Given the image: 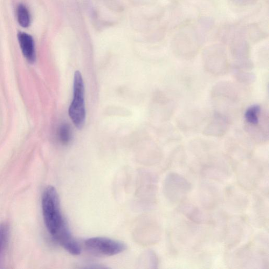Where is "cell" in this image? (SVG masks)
<instances>
[{
	"label": "cell",
	"mask_w": 269,
	"mask_h": 269,
	"mask_svg": "<svg viewBox=\"0 0 269 269\" xmlns=\"http://www.w3.org/2000/svg\"><path fill=\"white\" fill-rule=\"evenodd\" d=\"M42 208L44 224L53 239L64 248L72 245L75 238L62 215L58 193L53 186L43 191Z\"/></svg>",
	"instance_id": "obj_1"
},
{
	"label": "cell",
	"mask_w": 269,
	"mask_h": 269,
	"mask_svg": "<svg viewBox=\"0 0 269 269\" xmlns=\"http://www.w3.org/2000/svg\"><path fill=\"white\" fill-rule=\"evenodd\" d=\"M263 243L257 240L241 248L234 254V263L240 268H265L269 263L268 248Z\"/></svg>",
	"instance_id": "obj_2"
},
{
	"label": "cell",
	"mask_w": 269,
	"mask_h": 269,
	"mask_svg": "<svg viewBox=\"0 0 269 269\" xmlns=\"http://www.w3.org/2000/svg\"><path fill=\"white\" fill-rule=\"evenodd\" d=\"M191 190V184L187 179L177 172H170L165 179L164 195L171 204H181L185 201Z\"/></svg>",
	"instance_id": "obj_3"
},
{
	"label": "cell",
	"mask_w": 269,
	"mask_h": 269,
	"mask_svg": "<svg viewBox=\"0 0 269 269\" xmlns=\"http://www.w3.org/2000/svg\"><path fill=\"white\" fill-rule=\"evenodd\" d=\"M85 89L81 73L75 72L73 84V99L69 108L68 114L76 127H83L85 122Z\"/></svg>",
	"instance_id": "obj_4"
},
{
	"label": "cell",
	"mask_w": 269,
	"mask_h": 269,
	"mask_svg": "<svg viewBox=\"0 0 269 269\" xmlns=\"http://www.w3.org/2000/svg\"><path fill=\"white\" fill-rule=\"evenodd\" d=\"M84 245L88 251L99 256H113L126 249V245L121 241L102 237L87 239Z\"/></svg>",
	"instance_id": "obj_5"
},
{
	"label": "cell",
	"mask_w": 269,
	"mask_h": 269,
	"mask_svg": "<svg viewBox=\"0 0 269 269\" xmlns=\"http://www.w3.org/2000/svg\"><path fill=\"white\" fill-rule=\"evenodd\" d=\"M264 170L257 164H245L239 166L237 170L238 181L241 187L251 189L260 182Z\"/></svg>",
	"instance_id": "obj_6"
},
{
	"label": "cell",
	"mask_w": 269,
	"mask_h": 269,
	"mask_svg": "<svg viewBox=\"0 0 269 269\" xmlns=\"http://www.w3.org/2000/svg\"><path fill=\"white\" fill-rule=\"evenodd\" d=\"M199 195L202 205L207 209L214 208L220 201V191L212 184L202 183L200 186Z\"/></svg>",
	"instance_id": "obj_7"
},
{
	"label": "cell",
	"mask_w": 269,
	"mask_h": 269,
	"mask_svg": "<svg viewBox=\"0 0 269 269\" xmlns=\"http://www.w3.org/2000/svg\"><path fill=\"white\" fill-rule=\"evenodd\" d=\"M225 199L228 205L234 210L238 211L244 210L249 202L244 190L234 186L227 188Z\"/></svg>",
	"instance_id": "obj_8"
},
{
	"label": "cell",
	"mask_w": 269,
	"mask_h": 269,
	"mask_svg": "<svg viewBox=\"0 0 269 269\" xmlns=\"http://www.w3.org/2000/svg\"><path fill=\"white\" fill-rule=\"evenodd\" d=\"M179 210L186 217L195 223L204 224L209 222L210 218L208 216L197 206L191 203L183 202L179 206Z\"/></svg>",
	"instance_id": "obj_9"
},
{
	"label": "cell",
	"mask_w": 269,
	"mask_h": 269,
	"mask_svg": "<svg viewBox=\"0 0 269 269\" xmlns=\"http://www.w3.org/2000/svg\"><path fill=\"white\" fill-rule=\"evenodd\" d=\"M18 40L24 57L30 63H33L36 60V55L33 38L27 33L20 32Z\"/></svg>",
	"instance_id": "obj_10"
},
{
	"label": "cell",
	"mask_w": 269,
	"mask_h": 269,
	"mask_svg": "<svg viewBox=\"0 0 269 269\" xmlns=\"http://www.w3.org/2000/svg\"><path fill=\"white\" fill-rule=\"evenodd\" d=\"M9 226L6 223L0 224V269L3 268L4 259L8 249L9 240Z\"/></svg>",
	"instance_id": "obj_11"
},
{
	"label": "cell",
	"mask_w": 269,
	"mask_h": 269,
	"mask_svg": "<svg viewBox=\"0 0 269 269\" xmlns=\"http://www.w3.org/2000/svg\"><path fill=\"white\" fill-rule=\"evenodd\" d=\"M231 224L227 230V243L229 246L233 247L237 245L243 236V227L238 223Z\"/></svg>",
	"instance_id": "obj_12"
},
{
	"label": "cell",
	"mask_w": 269,
	"mask_h": 269,
	"mask_svg": "<svg viewBox=\"0 0 269 269\" xmlns=\"http://www.w3.org/2000/svg\"><path fill=\"white\" fill-rule=\"evenodd\" d=\"M260 115V106L257 105H253L247 110L245 119L249 125L256 126L259 123Z\"/></svg>",
	"instance_id": "obj_13"
},
{
	"label": "cell",
	"mask_w": 269,
	"mask_h": 269,
	"mask_svg": "<svg viewBox=\"0 0 269 269\" xmlns=\"http://www.w3.org/2000/svg\"><path fill=\"white\" fill-rule=\"evenodd\" d=\"M18 22L23 27H27L30 24V16L28 10L23 4L18 5L17 10Z\"/></svg>",
	"instance_id": "obj_14"
},
{
	"label": "cell",
	"mask_w": 269,
	"mask_h": 269,
	"mask_svg": "<svg viewBox=\"0 0 269 269\" xmlns=\"http://www.w3.org/2000/svg\"><path fill=\"white\" fill-rule=\"evenodd\" d=\"M58 137L60 142L63 145H67L72 140V130L67 124H63L58 131Z\"/></svg>",
	"instance_id": "obj_15"
},
{
	"label": "cell",
	"mask_w": 269,
	"mask_h": 269,
	"mask_svg": "<svg viewBox=\"0 0 269 269\" xmlns=\"http://www.w3.org/2000/svg\"><path fill=\"white\" fill-rule=\"evenodd\" d=\"M232 1L238 5H248L256 2L257 0H232Z\"/></svg>",
	"instance_id": "obj_16"
}]
</instances>
